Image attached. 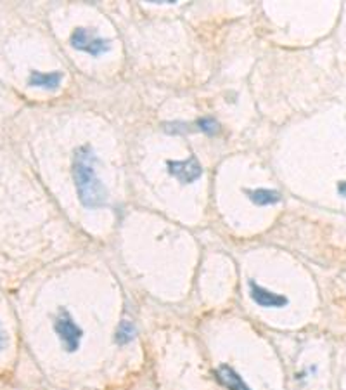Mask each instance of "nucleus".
I'll use <instances>...</instances> for the list:
<instances>
[{"instance_id":"5","label":"nucleus","mask_w":346,"mask_h":390,"mask_svg":"<svg viewBox=\"0 0 346 390\" xmlns=\"http://www.w3.org/2000/svg\"><path fill=\"white\" fill-rule=\"evenodd\" d=\"M250 295L255 304H258L260 307L265 309H281L284 307V305H288V302H290L284 295L270 291L268 288L261 287V285L255 283V281H250Z\"/></svg>"},{"instance_id":"8","label":"nucleus","mask_w":346,"mask_h":390,"mask_svg":"<svg viewBox=\"0 0 346 390\" xmlns=\"http://www.w3.org/2000/svg\"><path fill=\"white\" fill-rule=\"evenodd\" d=\"M244 193L248 194L251 201L258 207H268V205H275L281 201V193L275 189H267V187H260V189H246Z\"/></svg>"},{"instance_id":"6","label":"nucleus","mask_w":346,"mask_h":390,"mask_svg":"<svg viewBox=\"0 0 346 390\" xmlns=\"http://www.w3.org/2000/svg\"><path fill=\"white\" fill-rule=\"evenodd\" d=\"M217 376L220 380L221 385L228 390H250V387L246 385V382L243 380V376L236 371L234 368L227 365H221L217 369Z\"/></svg>"},{"instance_id":"9","label":"nucleus","mask_w":346,"mask_h":390,"mask_svg":"<svg viewBox=\"0 0 346 390\" xmlns=\"http://www.w3.org/2000/svg\"><path fill=\"white\" fill-rule=\"evenodd\" d=\"M133 333H136V329H133L132 322L123 321L122 325H120L118 333H116V342H118V344H129L133 338Z\"/></svg>"},{"instance_id":"4","label":"nucleus","mask_w":346,"mask_h":390,"mask_svg":"<svg viewBox=\"0 0 346 390\" xmlns=\"http://www.w3.org/2000/svg\"><path fill=\"white\" fill-rule=\"evenodd\" d=\"M168 172L171 177H175L182 184H193L203 176V167L196 156H189L187 160H175L166 163Z\"/></svg>"},{"instance_id":"3","label":"nucleus","mask_w":346,"mask_h":390,"mask_svg":"<svg viewBox=\"0 0 346 390\" xmlns=\"http://www.w3.org/2000/svg\"><path fill=\"white\" fill-rule=\"evenodd\" d=\"M72 45L76 50H82V52L90 54L94 58L100 56L104 52H109L111 50V42L109 40H104L97 35L94 30L89 28H76L72 33Z\"/></svg>"},{"instance_id":"7","label":"nucleus","mask_w":346,"mask_h":390,"mask_svg":"<svg viewBox=\"0 0 346 390\" xmlns=\"http://www.w3.org/2000/svg\"><path fill=\"white\" fill-rule=\"evenodd\" d=\"M61 82H63V75L59 72H50V73L32 72L28 79L30 87H39V89H50V90H56L57 87L61 85Z\"/></svg>"},{"instance_id":"11","label":"nucleus","mask_w":346,"mask_h":390,"mask_svg":"<svg viewBox=\"0 0 346 390\" xmlns=\"http://www.w3.org/2000/svg\"><path fill=\"white\" fill-rule=\"evenodd\" d=\"M6 345H8V337H6L4 329H2V325H0V351H4Z\"/></svg>"},{"instance_id":"12","label":"nucleus","mask_w":346,"mask_h":390,"mask_svg":"<svg viewBox=\"0 0 346 390\" xmlns=\"http://www.w3.org/2000/svg\"><path fill=\"white\" fill-rule=\"evenodd\" d=\"M338 193L341 194V196L346 198V181H343V183L338 184Z\"/></svg>"},{"instance_id":"10","label":"nucleus","mask_w":346,"mask_h":390,"mask_svg":"<svg viewBox=\"0 0 346 390\" xmlns=\"http://www.w3.org/2000/svg\"><path fill=\"white\" fill-rule=\"evenodd\" d=\"M197 125H199V129L206 134H215L218 130V123L211 119H201L199 122H197Z\"/></svg>"},{"instance_id":"1","label":"nucleus","mask_w":346,"mask_h":390,"mask_svg":"<svg viewBox=\"0 0 346 390\" xmlns=\"http://www.w3.org/2000/svg\"><path fill=\"white\" fill-rule=\"evenodd\" d=\"M97 156L90 146H82L73 158V179L80 201L87 208H102L107 205L109 193L96 172Z\"/></svg>"},{"instance_id":"2","label":"nucleus","mask_w":346,"mask_h":390,"mask_svg":"<svg viewBox=\"0 0 346 390\" xmlns=\"http://www.w3.org/2000/svg\"><path fill=\"white\" fill-rule=\"evenodd\" d=\"M54 331L59 337L63 349L66 352H76L80 349V342H82L83 331L76 321L73 319L72 312L68 309H59L56 319H54Z\"/></svg>"}]
</instances>
